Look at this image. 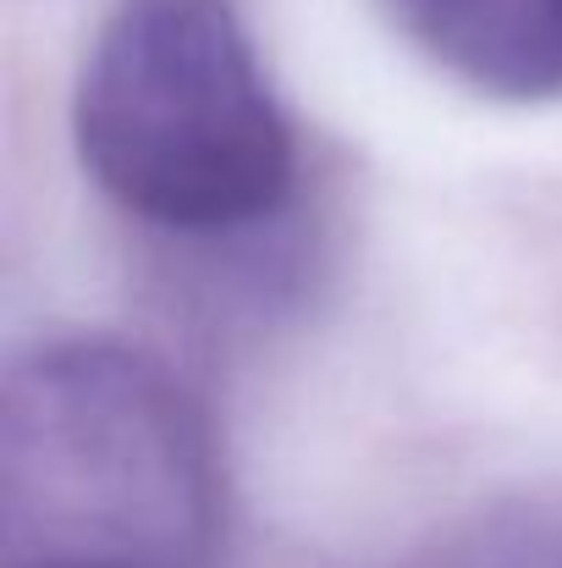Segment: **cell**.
<instances>
[{"instance_id":"obj_1","label":"cell","mask_w":562,"mask_h":568,"mask_svg":"<svg viewBox=\"0 0 562 568\" xmlns=\"http://www.w3.org/2000/svg\"><path fill=\"white\" fill-rule=\"evenodd\" d=\"M221 447L204 403L155 354L55 337L0 386L6 568H210Z\"/></svg>"},{"instance_id":"obj_2","label":"cell","mask_w":562,"mask_h":568,"mask_svg":"<svg viewBox=\"0 0 562 568\" xmlns=\"http://www.w3.org/2000/svg\"><path fill=\"white\" fill-rule=\"evenodd\" d=\"M72 144L122 215L232 237L298 183V139L232 0H122L78 72Z\"/></svg>"},{"instance_id":"obj_3","label":"cell","mask_w":562,"mask_h":568,"mask_svg":"<svg viewBox=\"0 0 562 568\" xmlns=\"http://www.w3.org/2000/svg\"><path fill=\"white\" fill-rule=\"evenodd\" d=\"M386 22L486 100H562V0H380Z\"/></svg>"}]
</instances>
